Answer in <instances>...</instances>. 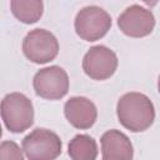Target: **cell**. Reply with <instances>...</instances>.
<instances>
[{"label": "cell", "instance_id": "obj_14", "mask_svg": "<svg viewBox=\"0 0 160 160\" xmlns=\"http://www.w3.org/2000/svg\"><path fill=\"white\" fill-rule=\"evenodd\" d=\"M158 91L160 92V76H159V79H158Z\"/></svg>", "mask_w": 160, "mask_h": 160}, {"label": "cell", "instance_id": "obj_9", "mask_svg": "<svg viewBox=\"0 0 160 160\" xmlns=\"http://www.w3.org/2000/svg\"><path fill=\"white\" fill-rule=\"evenodd\" d=\"M66 120L76 129L91 128L98 118L95 104L84 96H72L64 105Z\"/></svg>", "mask_w": 160, "mask_h": 160}, {"label": "cell", "instance_id": "obj_2", "mask_svg": "<svg viewBox=\"0 0 160 160\" xmlns=\"http://www.w3.org/2000/svg\"><path fill=\"white\" fill-rule=\"evenodd\" d=\"M1 118L6 129L19 134L28 130L34 122L31 100L21 92H10L1 100Z\"/></svg>", "mask_w": 160, "mask_h": 160}, {"label": "cell", "instance_id": "obj_1", "mask_svg": "<svg viewBox=\"0 0 160 160\" xmlns=\"http://www.w3.org/2000/svg\"><path fill=\"white\" fill-rule=\"evenodd\" d=\"M116 115L125 129L132 132H141L152 125L155 108L145 94L132 91L124 94L118 100Z\"/></svg>", "mask_w": 160, "mask_h": 160}, {"label": "cell", "instance_id": "obj_12", "mask_svg": "<svg viewBox=\"0 0 160 160\" xmlns=\"http://www.w3.org/2000/svg\"><path fill=\"white\" fill-rule=\"evenodd\" d=\"M12 15L24 24H34L40 20L44 4L40 0H12L10 1Z\"/></svg>", "mask_w": 160, "mask_h": 160}, {"label": "cell", "instance_id": "obj_6", "mask_svg": "<svg viewBox=\"0 0 160 160\" xmlns=\"http://www.w3.org/2000/svg\"><path fill=\"white\" fill-rule=\"evenodd\" d=\"M32 86L38 96L46 100H59L69 91V76L58 65L48 66L34 75Z\"/></svg>", "mask_w": 160, "mask_h": 160}, {"label": "cell", "instance_id": "obj_4", "mask_svg": "<svg viewBox=\"0 0 160 160\" xmlns=\"http://www.w3.org/2000/svg\"><path fill=\"white\" fill-rule=\"evenodd\" d=\"M76 34L85 41H96L106 35L111 28L110 15L96 5L82 8L74 21Z\"/></svg>", "mask_w": 160, "mask_h": 160}, {"label": "cell", "instance_id": "obj_10", "mask_svg": "<svg viewBox=\"0 0 160 160\" xmlns=\"http://www.w3.org/2000/svg\"><path fill=\"white\" fill-rule=\"evenodd\" d=\"M100 142L102 160H132V144L120 130H108L102 134Z\"/></svg>", "mask_w": 160, "mask_h": 160}, {"label": "cell", "instance_id": "obj_3", "mask_svg": "<svg viewBox=\"0 0 160 160\" xmlns=\"http://www.w3.org/2000/svg\"><path fill=\"white\" fill-rule=\"evenodd\" d=\"M21 145L29 160H55L62 148L58 134L42 128H36L28 134Z\"/></svg>", "mask_w": 160, "mask_h": 160}, {"label": "cell", "instance_id": "obj_8", "mask_svg": "<svg viewBox=\"0 0 160 160\" xmlns=\"http://www.w3.org/2000/svg\"><path fill=\"white\" fill-rule=\"evenodd\" d=\"M118 26L130 38H144L152 32L155 18L149 9L134 4L120 14L118 18Z\"/></svg>", "mask_w": 160, "mask_h": 160}, {"label": "cell", "instance_id": "obj_11", "mask_svg": "<svg viewBox=\"0 0 160 160\" xmlns=\"http://www.w3.org/2000/svg\"><path fill=\"white\" fill-rule=\"evenodd\" d=\"M68 154L71 158V160H96V141L90 135L79 134L70 140L68 146Z\"/></svg>", "mask_w": 160, "mask_h": 160}, {"label": "cell", "instance_id": "obj_13", "mask_svg": "<svg viewBox=\"0 0 160 160\" xmlns=\"http://www.w3.org/2000/svg\"><path fill=\"white\" fill-rule=\"evenodd\" d=\"M0 160H24L22 150L11 140H5L0 145Z\"/></svg>", "mask_w": 160, "mask_h": 160}, {"label": "cell", "instance_id": "obj_5", "mask_svg": "<svg viewBox=\"0 0 160 160\" xmlns=\"http://www.w3.org/2000/svg\"><path fill=\"white\" fill-rule=\"evenodd\" d=\"M22 52L35 64H46L58 56L59 42L49 30L34 29L22 40Z\"/></svg>", "mask_w": 160, "mask_h": 160}, {"label": "cell", "instance_id": "obj_7", "mask_svg": "<svg viewBox=\"0 0 160 160\" xmlns=\"http://www.w3.org/2000/svg\"><path fill=\"white\" fill-rule=\"evenodd\" d=\"M118 69L116 54L105 45H95L82 59V70L92 80H106Z\"/></svg>", "mask_w": 160, "mask_h": 160}]
</instances>
